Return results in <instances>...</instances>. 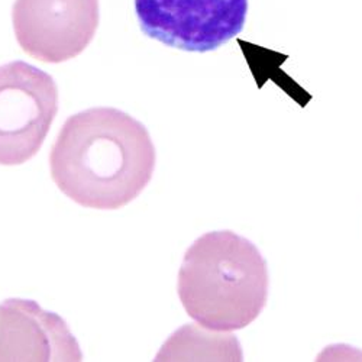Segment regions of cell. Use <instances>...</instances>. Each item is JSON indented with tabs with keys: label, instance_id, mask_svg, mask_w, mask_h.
<instances>
[{
	"label": "cell",
	"instance_id": "6da1fadb",
	"mask_svg": "<svg viewBox=\"0 0 362 362\" xmlns=\"http://www.w3.org/2000/svg\"><path fill=\"white\" fill-rule=\"evenodd\" d=\"M156 146L146 128L115 107H93L70 116L49 154L57 187L77 204L122 209L149 185Z\"/></svg>",
	"mask_w": 362,
	"mask_h": 362
},
{
	"label": "cell",
	"instance_id": "7a4b0ae2",
	"mask_svg": "<svg viewBox=\"0 0 362 362\" xmlns=\"http://www.w3.org/2000/svg\"><path fill=\"white\" fill-rule=\"evenodd\" d=\"M177 290L187 315L202 327L244 329L267 303V262L248 239L230 230L209 232L187 250Z\"/></svg>",
	"mask_w": 362,
	"mask_h": 362
},
{
	"label": "cell",
	"instance_id": "3957f363",
	"mask_svg": "<svg viewBox=\"0 0 362 362\" xmlns=\"http://www.w3.org/2000/svg\"><path fill=\"white\" fill-rule=\"evenodd\" d=\"M58 113L54 78L23 62L0 66V165H22L41 149Z\"/></svg>",
	"mask_w": 362,
	"mask_h": 362
},
{
	"label": "cell",
	"instance_id": "277c9868",
	"mask_svg": "<svg viewBox=\"0 0 362 362\" xmlns=\"http://www.w3.org/2000/svg\"><path fill=\"white\" fill-rule=\"evenodd\" d=\"M142 33L167 47L209 52L243 33L248 0H135Z\"/></svg>",
	"mask_w": 362,
	"mask_h": 362
},
{
	"label": "cell",
	"instance_id": "5b68a950",
	"mask_svg": "<svg viewBox=\"0 0 362 362\" xmlns=\"http://www.w3.org/2000/svg\"><path fill=\"white\" fill-rule=\"evenodd\" d=\"M99 0H15L13 31L25 54L59 64L78 57L99 28Z\"/></svg>",
	"mask_w": 362,
	"mask_h": 362
},
{
	"label": "cell",
	"instance_id": "8992f818",
	"mask_svg": "<svg viewBox=\"0 0 362 362\" xmlns=\"http://www.w3.org/2000/svg\"><path fill=\"white\" fill-rule=\"evenodd\" d=\"M67 323L37 301L8 298L0 305V361H81Z\"/></svg>",
	"mask_w": 362,
	"mask_h": 362
},
{
	"label": "cell",
	"instance_id": "52a82bcc",
	"mask_svg": "<svg viewBox=\"0 0 362 362\" xmlns=\"http://www.w3.org/2000/svg\"><path fill=\"white\" fill-rule=\"evenodd\" d=\"M239 344L232 335H210L194 325H187L164 344L157 361H240Z\"/></svg>",
	"mask_w": 362,
	"mask_h": 362
}]
</instances>
